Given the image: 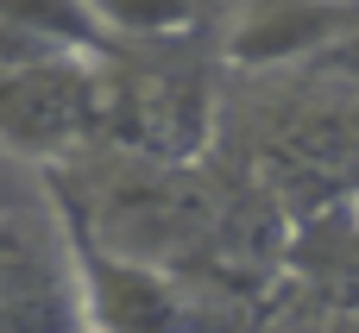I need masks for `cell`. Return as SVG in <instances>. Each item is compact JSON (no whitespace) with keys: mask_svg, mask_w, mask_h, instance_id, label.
Instances as JSON below:
<instances>
[{"mask_svg":"<svg viewBox=\"0 0 359 333\" xmlns=\"http://www.w3.org/2000/svg\"><path fill=\"white\" fill-rule=\"evenodd\" d=\"M88 139H107L101 57L50 50L0 69V145L25 164H63Z\"/></svg>","mask_w":359,"mask_h":333,"instance_id":"obj_2","label":"cell"},{"mask_svg":"<svg viewBox=\"0 0 359 333\" xmlns=\"http://www.w3.org/2000/svg\"><path fill=\"white\" fill-rule=\"evenodd\" d=\"M101 13V25L114 31V44H177L208 31L215 0H88Z\"/></svg>","mask_w":359,"mask_h":333,"instance_id":"obj_6","label":"cell"},{"mask_svg":"<svg viewBox=\"0 0 359 333\" xmlns=\"http://www.w3.org/2000/svg\"><path fill=\"white\" fill-rule=\"evenodd\" d=\"M353 31H359V0H259L252 13L233 19L227 57L233 63H284V57H309Z\"/></svg>","mask_w":359,"mask_h":333,"instance_id":"obj_5","label":"cell"},{"mask_svg":"<svg viewBox=\"0 0 359 333\" xmlns=\"http://www.w3.org/2000/svg\"><path fill=\"white\" fill-rule=\"evenodd\" d=\"M32 327H82V290L63 227L38 233L25 208H13L0 214V333Z\"/></svg>","mask_w":359,"mask_h":333,"instance_id":"obj_4","label":"cell"},{"mask_svg":"<svg viewBox=\"0 0 359 333\" xmlns=\"http://www.w3.org/2000/svg\"><path fill=\"white\" fill-rule=\"evenodd\" d=\"M44 201L63 227L69 264H76V290H82V327H177L196 309L139 258H120L101 233H95V201L76 189V176L50 170L44 176Z\"/></svg>","mask_w":359,"mask_h":333,"instance_id":"obj_3","label":"cell"},{"mask_svg":"<svg viewBox=\"0 0 359 333\" xmlns=\"http://www.w3.org/2000/svg\"><path fill=\"white\" fill-rule=\"evenodd\" d=\"M13 208H25V183H19V157L0 145V214H13Z\"/></svg>","mask_w":359,"mask_h":333,"instance_id":"obj_7","label":"cell"},{"mask_svg":"<svg viewBox=\"0 0 359 333\" xmlns=\"http://www.w3.org/2000/svg\"><path fill=\"white\" fill-rule=\"evenodd\" d=\"M101 94H107V139L139 157H189L208 139V63L189 57V38L177 44H126L101 57Z\"/></svg>","mask_w":359,"mask_h":333,"instance_id":"obj_1","label":"cell"}]
</instances>
